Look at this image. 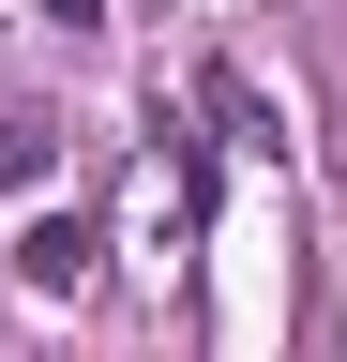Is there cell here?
<instances>
[{"label": "cell", "mask_w": 347, "mask_h": 362, "mask_svg": "<svg viewBox=\"0 0 347 362\" xmlns=\"http://www.w3.org/2000/svg\"><path fill=\"white\" fill-rule=\"evenodd\" d=\"M16 287L30 302H76V287H91V226H76V211H30L16 226Z\"/></svg>", "instance_id": "cell-1"}, {"label": "cell", "mask_w": 347, "mask_h": 362, "mask_svg": "<svg viewBox=\"0 0 347 362\" xmlns=\"http://www.w3.org/2000/svg\"><path fill=\"white\" fill-rule=\"evenodd\" d=\"M196 106L227 121V151H287V121H272V90H257L242 61H211V76H196Z\"/></svg>", "instance_id": "cell-2"}, {"label": "cell", "mask_w": 347, "mask_h": 362, "mask_svg": "<svg viewBox=\"0 0 347 362\" xmlns=\"http://www.w3.org/2000/svg\"><path fill=\"white\" fill-rule=\"evenodd\" d=\"M46 166H61V121H30V106H0V197H30Z\"/></svg>", "instance_id": "cell-3"}, {"label": "cell", "mask_w": 347, "mask_h": 362, "mask_svg": "<svg viewBox=\"0 0 347 362\" xmlns=\"http://www.w3.org/2000/svg\"><path fill=\"white\" fill-rule=\"evenodd\" d=\"M30 16H46V30H106V0H30Z\"/></svg>", "instance_id": "cell-4"}]
</instances>
